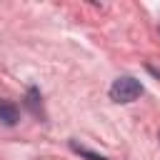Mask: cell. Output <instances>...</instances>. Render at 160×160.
I'll return each mask as SVG.
<instances>
[{"label":"cell","mask_w":160,"mask_h":160,"mask_svg":"<svg viewBox=\"0 0 160 160\" xmlns=\"http://www.w3.org/2000/svg\"><path fill=\"white\" fill-rule=\"evenodd\" d=\"M140 95H142V82L135 80V78H130V75L118 78V80H112V85H110V100H112V102L128 105V102H135Z\"/></svg>","instance_id":"obj_1"},{"label":"cell","mask_w":160,"mask_h":160,"mask_svg":"<svg viewBox=\"0 0 160 160\" xmlns=\"http://www.w3.org/2000/svg\"><path fill=\"white\" fill-rule=\"evenodd\" d=\"M25 105L30 108L32 115H40V112H42V102H40V90H38V88H30V90H28V95H25Z\"/></svg>","instance_id":"obj_3"},{"label":"cell","mask_w":160,"mask_h":160,"mask_svg":"<svg viewBox=\"0 0 160 160\" xmlns=\"http://www.w3.org/2000/svg\"><path fill=\"white\" fill-rule=\"evenodd\" d=\"M70 148H72V152H78V155H82L85 160H108L105 155H100V152H92V150H88V148H82V145H78L75 140H70Z\"/></svg>","instance_id":"obj_4"},{"label":"cell","mask_w":160,"mask_h":160,"mask_svg":"<svg viewBox=\"0 0 160 160\" xmlns=\"http://www.w3.org/2000/svg\"><path fill=\"white\" fill-rule=\"evenodd\" d=\"M18 120H20L18 105H15L12 100L0 98V122H2V125H18Z\"/></svg>","instance_id":"obj_2"}]
</instances>
